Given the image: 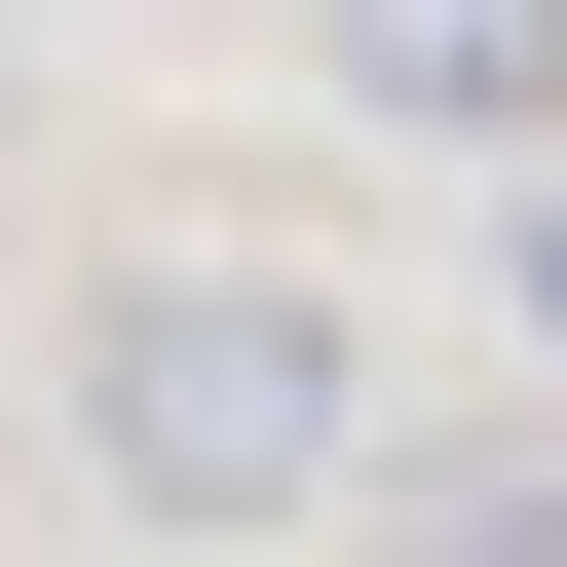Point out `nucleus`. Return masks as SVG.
I'll return each instance as SVG.
<instances>
[{"mask_svg":"<svg viewBox=\"0 0 567 567\" xmlns=\"http://www.w3.org/2000/svg\"><path fill=\"white\" fill-rule=\"evenodd\" d=\"M379 454V341H341V265H265V227H189V265H114L76 303V492L152 529V567H227V529H303Z\"/></svg>","mask_w":567,"mask_h":567,"instance_id":"f257e3e1","label":"nucleus"},{"mask_svg":"<svg viewBox=\"0 0 567 567\" xmlns=\"http://www.w3.org/2000/svg\"><path fill=\"white\" fill-rule=\"evenodd\" d=\"M379 152H567V0H303Z\"/></svg>","mask_w":567,"mask_h":567,"instance_id":"f03ea898","label":"nucleus"},{"mask_svg":"<svg viewBox=\"0 0 567 567\" xmlns=\"http://www.w3.org/2000/svg\"><path fill=\"white\" fill-rule=\"evenodd\" d=\"M416 567H567V416H454V454H341Z\"/></svg>","mask_w":567,"mask_h":567,"instance_id":"7ed1b4c3","label":"nucleus"},{"mask_svg":"<svg viewBox=\"0 0 567 567\" xmlns=\"http://www.w3.org/2000/svg\"><path fill=\"white\" fill-rule=\"evenodd\" d=\"M529 303H567V152H529Z\"/></svg>","mask_w":567,"mask_h":567,"instance_id":"20e7f679","label":"nucleus"}]
</instances>
